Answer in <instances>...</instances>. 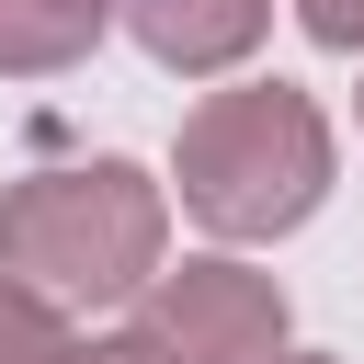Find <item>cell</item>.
Returning a JSON list of instances; mask_svg holds the SVG:
<instances>
[{
	"label": "cell",
	"instance_id": "obj_3",
	"mask_svg": "<svg viewBox=\"0 0 364 364\" xmlns=\"http://www.w3.org/2000/svg\"><path fill=\"white\" fill-rule=\"evenodd\" d=\"M136 330L171 364H273L284 353V284L250 273L239 250H193V262H159L148 273Z\"/></svg>",
	"mask_w": 364,
	"mask_h": 364
},
{
	"label": "cell",
	"instance_id": "obj_1",
	"mask_svg": "<svg viewBox=\"0 0 364 364\" xmlns=\"http://www.w3.org/2000/svg\"><path fill=\"white\" fill-rule=\"evenodd\" d=\"M171 193H182V216H193L216 250L296 239V228L330 205V114H318L296 80H228V91H205V102L182 114Z\"/></svg>",
	"mask_w": 364,
	"mask_h": 364
},
{
	"label": "cell",
	"instance_id": "obj_5",
	"mask_svg": "<svg viewBox=\"0 0 364 364\" xmlns=\"http://www.w3.org/2000/svg\"><path fill=\"white\" fill-rule=\"evenodd\" d=\"M114 0H0V80H57L102 46Z\"/></svg>",
	"mask_w": 364,
	"mask_h": 364
},
{
	"label": "cell",
	"instance_id": "obj_6",
	"mask_svg": "<svg viewBox=\"0 0 364 364\" xmlns=\"http://www.w3.org/2000/svg\"><path fill=\"white\" fill-rule=\"evenodd\" d=\"M68 341V307H46L23 273H0V364H57Z\"/></svg>",
	"mask_w": 364,
	"mask_h": 364
},
{
	"label": "cell",
	"instance_id": "obj_2",
	"mask_svg": "<svg viewBox=\"0 0 364 364\" xmlns=\"http://www.w3.org/2000/svg\"><path fill=\"white\" fill-rule=\"evenodd\" d=\"M171 262V182L136 159H68V171H23L0 193V273H23L46 307L91 318L148 296V273Z\"/></svg>",
	"mask_w": 364,
	"mask_h": 364
},
{
	"label": "cell",
	"instance_id": "obj_7",
	"mask_svg": "<svg viewBox=\"0 0 364 364\" xmlns=\"http://www.w3.org/2000/svg\"><path fill=\"white\" fill-rule=\"evenodd\" d=\"M57 364H171V353L125 318V330H68V341H57Z\"/></svg>",
	"mask_w": 364,
	"mask_h": 364
},
{
	"label": "cell",
	"instance_id": "obj_8",
	"mask_svg": "<svg viewBox=\"0 0 364 364\" xmlns=\"http://www.w3.org/2000/svg\"><path fill=\"white\" fill-rule=\"evenodd\" d=\"M296 23H307L330 57H364V0H296Z\"/></svg>",
	"mask_w": 364,
	"mask_h": 364
},
{
	"label": "cell",
	"instance_id": "obj_4",
	"mask_svg": "<svg viewBox=\"0 0 364 364\" xmlns=\"http://www.w3.org/2000/svg\"><path fill=\"white\" fill-rule=\"evenodd\" d=\"M114 11L171 80H216L273 34V0H114Z\"/></svg>",
	"mask_w": 364,
	"mask_h": 364
},
{
	"label": "cell",
	"instance_id": "obj_9",
	"mask_svg": "<svg viewBox=\"0 0 364 364\" xmlns=\"http://www.w3.org/2000/svg\"><path fill=\"white\" fill-rule=\"evenodd\" d=\"M273 364H330V353H296V341H284V353H273Z\"/></svg>",
	"mask_w": 364,
	"mask_h": 364
}]
</instances>
